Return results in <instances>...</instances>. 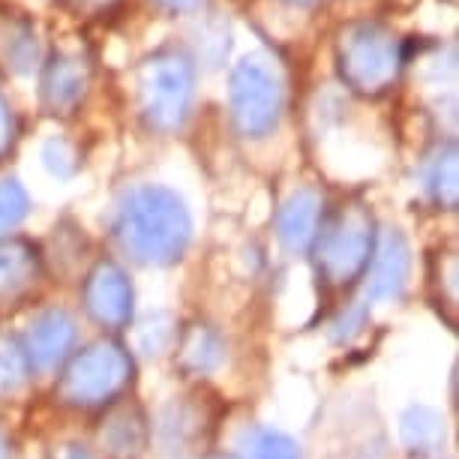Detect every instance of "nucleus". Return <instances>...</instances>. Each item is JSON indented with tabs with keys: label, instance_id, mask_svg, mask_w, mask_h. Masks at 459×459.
I'll use <instances>...</instances> for the list:
<instances>
[{
	"label": "nucleus",
	"instance_id": "nucleus-17",
	"mask_svg": "<svg viewBox=\"0 0 459 459\" xmlns=\"http://www.w3.org/2000/svg\"><path fill=\"white\" fill-rule=\"evenodd\" d=\"M0 459H6V450H4V441H0Z\"/></svg>",
	"mask_w": 459,
	"mask_h": 459
},
{
	"label": "nucleus",
	"instance_id": "nucleus-13",
	"mask_svg": "<svg viewBox=\"0 0 459 459\" xmlns=\"http://www.w3.org/2000/svg\"><path fill=\"white\" fill-rule=\"evenodd\" d=\"M28 211V198H24L22 186L15 180H4L0 184V231L15 225Z\"/></svg>",
	"mask_w": 459,
	"mask_h": 459
},
{
	"label": "nucleus",
	"instance_id": "nucleus-2",
	"mask_svg": "<svg viewBox=\"0 0 459 459\" xmlns=\"http://www.w3.org/2000/svg\"><path fill=\"white\" fill-rule=\"evenodd\" d=\"M129 372H133V367H129L126 354L120 351L117 345L100 342V345H91L88 351L75 358L60 391H64L66 400L93 405V403H102L111 394H117L120 387L126 385Z\"/></svg>",
	"mask_w": 459,
	"mask_h": 459
},
{
	"label": "nucleus",
	"instance_id": "nucleus-10",
	"mask_svg": "<svg viewBox=\"0 0 459 459\" xmlns=\"http://www.w3.org/2000/svg\"><path fill=\"white\" fill-rule=\"evenodd\" d=\"M238 459H300L298 447L280 432L253 429L238 445Z\"/></svg>",
	"mask_w": 459,
	"mask_h": 459
},
{
	"label": "nucleus",
	"instance_id": "nucleus-15",
	"mask_svg": "<svg viewBox=\"0 0 459 459\" xmlns=\"http://www.w3.org/2000/svg\"><path fill=\"white\" fill-rule=\"evenodd\" d=\"M60 459H93V456L82 447H69V450H60Z\"/></svg>",
	"mask_w": 459,
	"mask_h": 459
},
{
	"label": "nucleus",
	"instance_id": "nucleus-3",
	"mask_svg": "<svg viewBox=\"0 0 459 459\" xmlns=\"http://www.w3.org/2000/svg\"><path fill=\"white\" fill-rule=\"evenodd\" d=\"M369 225H354V220H342L322 240V271L331 276V282H349L369 264Z\"/></svg>",
	"mask_w": 459,
	"mask_h": 459
},
{
	"label": "nucleus",
	"instance_id": "nucleus-7",
	"mask_svg": "<svg viewBox=\"0 0 459 459\" xmlns=\"http://www.w3.org/2000/svg\"><path fill=\"white\" fill-rule=\"evenodd\" d=\"M405 271H409V249L394 235L381 244L376 255L369 276V294L372 298H396L405 285Z\"/></svg>",
	"mask_w": 459,
	"mask_h": 459
},
{
	"label": "nucleus",
	"instance_id": "nucleus-12",
	"mask_svg": "<svg viewBox=\"0 0 459 459\" xmlns=\"http://www.w3.org/2000/svg\"><path fill=\"white\" fill-rule=\"evenodd\" d=\"M30 363L24 358V349H15V345H4L0 349V391H15L24 378H28Z\"/></svg>",
	"mask_w": 459,
	"mask_h": 459
},
{
	"label": "nucleus",
	"instance_id": "nucleus-4",
	"mask_svg": "<svg viewBox=\"0 0 459 459\" xmlns=\"http://www.w3.org/2000/svg\"><path fill=\"white\" fill-rule=\"evenodd\" d=\"M276 106H280V91L276 82L264 69L244 66L235 75V115L244 133H264L276 120Z\"/></svg>",
	"mask_w": 459,
	"mask_h": 459
},
{
	"label": "nucleus",
	"instance_id": "nucleus-1",
	"mask_svg": "<svg viewBox=\"0 0 459 459\" xmlns=\"http://www.w3.org/2000/svg\"><path fill=\"white\" fill-rule=\"evenodd\" d=\"M117 238L138 262L169 264L186 247L189 216L166 189H135L120 207Z\"/></svg>",
	"mask_w": 459,
	"mask_h": 459
},
{
	"label": "nucleus",
	"instance_id": "nucleus-8",
	"mask_svg": "<svg viewBox=\"0 0 459 459\" xmlns=\"http://www.w3.org/2000/svg\"><path fill=\"white\" fill-rule=\"evenodd\" d=\"M33 273H37V258L28 247H0V298H13L22 289H28Z\"/></svg>",
	"mask_w": 459,
	"mask_h": 459
},
{
	"label": "nucleus",
	"instance_id": "nucleus-16",
	"mask_svg": "<svg viewBox=\"0 0 459 459\" xmlns=\"http://www.w3.org/2000/svg\"><path fill=\"white\" fill-rule=\"evenodd\" d=\"M4 120H6V117H4V106H0V133H4ZM4 144H6V138L0 135V147H4Z\"/></svg>",
	"mask_w": 459,
	"mask_h": 459
},
{
	"label": "nucleus",
	"instance_id": "nucleus-9",
	"mask_svg": "<svg viewBox=\"0 0 459 459\" xmlns=\"http://www.w3.org/2000/svg\"><path fill=\"white\" fill-rule=\"evenodd\" d=\"M316 225H318V202L313 195H300L285 207L280 235L291 249H300L316 238Z\"/></svg>",
	"mask_w": 459,
	"mask_h": 459
},
{
	"label": "nucleus",
	"instance_id": "nucleus-11",
	"mask_svg": "<svg viewBox=\"0 0 459 459\" xmlns=\"http://www.w3.org/2000/svg\"><path fill=\"white\" fill-rule=\"evenodd\" d=\"M403 436L409 445H414L418 450H432V445L445 441V427L438 423V418L432 411H411L405 414L403 420Z\"/></svg>",
	"mask_w": 459,
	"mask_h": 459
},
{
	"label": "nucleus",
	"instance_id": "nucleus-6",
	"mask_svg": "<svg viewBox=\"0 0 459 459\" xmlns=\"http://www.w3.org/2000/svg\"><path fill=\"white\" fill-rule=\"evenodd\" d=\"M73 318L66 313H46L30 325L28 345H24V358L30 367L48 369L64 358L73 345Z\"/></svg>",
	"mask_w": 459,
	"mask_h": 459
},
{
	"label": "nucleus",
	"instance_id": "nucleus-5",
	"mask_svg": "<svg viewBox=\"0 0 459 459\" xmlns=\"http://www.w3.org/2000/svg\"><path fill=\"white\" fill-rule=\"evenodd\" d=\"M84 300H88L91 316L100 325L120 327L126 325L129 309H133V291L126 285V276L117 271L115 264H100L97 271L88 276L84 285Z\"/></svg>",
	"mask_w": 459,
	"mask_h": 459
},
{
	"label": "nucleus",
	"instance_id": "nucleus-14",
	"mask_svg": "<svg viewBox=\"0 0 459 459\" xmlns=\"http://www.w3.org/2000/svg\"><path fill=\"white\" fill-rule=\"evenodd\" d=\"M213 340V336L211 333H204V331H195L193 333V340H189L186 342V358H193V363H195V367L198 369H207V367H213V363L216 360H211V358H207V351H211V345H207V342H211Z\"/></svg>",
	"mask_w": 459,
	"mask_h": 459
}]
</instances>
